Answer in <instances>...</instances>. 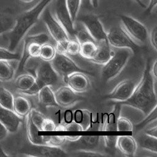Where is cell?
Masks as SVG:
<instances>
[{
  "instance_id": "cell-1",
  "label": "cell",
  "mask_w": 157,
  "mask_h": 157,
  "mask_svg": "<svg viewBox=\"0 0 157 157\" xmlns=\"http://www.w3.org/2000/svg\"><path fill=\"white\" fill-rule=\"evenodd\" d=\"M150 67L148 63L131 97L123 102H119L121 105L137 109L145 115H147L157 105L155 89L156 82L154 81L151 75Z\"/></svg>"
},
{
  "instance_id": "cell-2",
  "label": "cell",
  "mask_w": 157,
  "mask_h": 157,
  "mask_svg": "<svg viewBox=\"0 0 157 157\" xmlns=\"http://www.w3.org/2000/svg\"><path fill=\"white\" fill-rule=\"evenodd\" d=\"M53 0H40L34 7L19 15L12 29L8 32L7 49L14 52L28 31L37 22L44 10Z\"/></svg>"
},
{
  "instance_id": "cell-3",
  "label": "cell",
  "mask_w": 157,
  "mask_h": 157,
  "mask_svg": "<svg viewBox=\"0 0 157 157\" xmlns=\"http://www.w3.org/2000/svg\"><path fill=\"white\" fill-rule=\"evenodd\" d=\"M133 53L129 48H114L112 57L102 67V79L108 82L115 78L127 65Z\"/></svg>"
},
{
  "instance_id": "cell-4",
  "label": "cell",
  "mask_w": 157,
  "mask_h": 157,
  "mask_svg": "<svg viewBox=\"0 0 157 157\" xmlns=\"http://www.w3.org/2000/svg\"><path fill=\"white\" fill-rule=\"evenodd\" d=\"M23 40V52L17 69L18 72L24 70L29 59L39 58L40 47L45 43L50 42V37L46 33H39L25 36Z\"/></svg>"
},
{
  "instance_id": "cell-5",
  "label": "cell",
  "mask_w": 157,
  "mask_h": 157,
  "mask_svg": "<svg viewBox=\"0 0 157 157\" xmlns=\"http://www.w3.org/2000/svg\"><path fill=\"white\" fill-rule=\"evenodd\" d=\"M120 26L130 38L138 45L144 44L148 39V31L146 26L135 18L121 15Z\"/></svg>"
},
{
  "instance_id": "cell-6",
  "label": "cell",
  "mask_w": 157,
  "mask_h": 157,
  "mask_svg": "<svg viewBox=\"0 0 157 157\" xmlns=\"http://www.w3.org/2000/svg\"><path fill=\"white\" fill-rule=\"evenodd\" d=\"M50 62L53 69L63 79L65 77L77 72H81L86 74L93 75L90 71L83 69L78 66L77 64L66 54H61L56 52L54 58Z\"/></svg>"
},
{
  "instance_id": "cell-7",
  "label": "cell",
  "mask_w": 157,
  "mask_h": 157,
  "mask_svg": "<svg viewBox=\"0 0 157 157\" xmlns=\"http://www.w3.org/2000/svg\"><path fill=\"white\" fill-rule=\"evenodd\" d=\"M107 39L109 45L115 48H129L133 52L138 49L139 45L130 38L120 25L112 27L107 31Z\"/></svg>"
},
{
  "instance_id": "cell-8",
  "label": "cell",
  "mask_w": 157,
  "mask_h": 157,
  "mask_svg": "<svg viewBox=\"0 0 157 157\" xmlns=\"http://www.w3.org/2000/svg\"><path fill=\"white\" fill-rule=\"evenodd\" d=\"M78 21L96 43L102 40H107V31L96 15L91 13L83 14L79 17Z\"/></svg>"
},
{
  "instance_id": "cell-9",
  "label": "cell",
  "mask_w": 157,
  "mask_h": 157,
  "mask_svg": "<svg viewBox=\"0 0 157 157\" xmlns=\"http://www.w3.org/2000/svg\"><path fill=\"white\" fill-rule=\"evenodd\" d=\"M34 77L36 80L42 86H54L59 84L61 77L53 69L50 61L41 60L37 64Z\"/></svg>"
},
{
  "instance_id": "cell-10",
  "label": "cell",
  "mask_w": 157,
  "mask_h": 157,
  "mask_svg": "<svg viewBox=\"0 0 157 157\" xmlns=\"http://www.w3.org/2000/svg\"><path fill=\"white\" fill-rule=\"evenodd\" d=\"M41 16L49 35L56 43L61 40L69 39L66 31L55 18L48 6L44 9Z\"/></svg>"
},
{
  "instance_id": "cell-11",
  "label": "cell",
  "mask_w": 157,
  "mask_h": 157,
  "mask_svg": "<svg viewBox=\"0 0 157 157\" xmlns=\"http://www.w3.org/2000/svg\"><path fill=\"white\" fill-rule=\"evenodd\" d=\"M55 18L66 31L70 39H75V23L72 21L65 0H56L54 15Z\"/></svg>"
},
{
  "instance_id": "cell-12",
  "label": "cell",
  "mask_w": 157,
  "mask_h": 157,
  "mask_svg": "<svg viewBox=\"0 0 157 157\" xmlns=\"http://www.w3.org/2000/svg\"><path fill=\"white\" fill-rule=\"evenodd\" d=\"M136 83L131 79H124L118 83L107 95L106 98L116 102H123L128 99L136 86Z\"/></svg>"
},
{
  "instance_id": "cell-13",
  "label": "cell",
  "mask_w": 157,
  "mask_h": 157,
  "mask_svg": "<svg viewBox=\"0 0 157 157\" xmlns=\"http://www.w3.org/2000/svg\"><path fill=\"white\" fill-rule=\"evenodd\" d=\"M56 101L59 106L69 107L83 99V97L75 92L67 85L57 88L54 92Z\"/></svg>"
},
{
  "instance_id": "cell-14",
  "label": "cell",
  "mask_w": 157,
  "mask_h": 157,
  "mask_svg": "<svg viewBox=\"0 0 157 157\" xmlns=\"http://www.w3.org/2000/svg\"><path fill=\"white\" fill-rule=\"evenodd\" d=\"M63 80L66 85L78 93L85 92L90 86L89 78L83 72H74L65 77Z\"/></svg>"
},
{
  "instance_id": "cell-15",
  "label": "cell",
  "mask_w": 157,
  "mask_h": 157,
  "mask_svg": "<svg viewBox=\"0 0 157 157\" xmlns=\"http://www.w3.org/2000/svg\"><path fill=\"white\" fill-rule=\"evenodd\" d=\"M0 121L6 126L9 133H15L22 123V117L13 110L0 105Z\"/></svg>"
},
{
  "instance_id": "cell-16",
  "label": "cell",
  "mask_w": 157,
  "mask_h": 157,
  "mask_svg": "<svg viewBox=\"0 0 157 157\" xmlns=\"http://www.w3.org/2000/svg\"><path fill=\"white\" fill-rule=\"evenodd\" d=\"M100 137L98 135L80 136L76 140L69 141L68 147L74 151L78 150H95L99 146Z\"/></svg>"
},
{
  "instance_id": "cell-17",
  "label": "cell",
  "mask_w": 157,
  "mask_h": 157,
  "mask_svg": "<svg viewBox=\"0 0 157 157\" xmlns=\"http://www.w3.org/2000/svg\"><path fill=\"white\" fill-rule=\"evenodd\" d=\"M33 156L41 157H63L67 156V152L61 147L49 145H33Z\"/></svg>"
},
{
  "instance_id": "cell-18",
  "label": "cell",
  "mask_w": 157,
  "mask_h": 157,
  "mask_svg": "<svg viewBox=\"0 0 157 157\" xmlns=\"http://www.w3.org/2000/svg\"><path fill=\"white\" fill-rule=\"evenodd\" d=\"M113 50L108 43L107 40H102L97 42V50L90 61L95 64L104 65L112 57Z\"/></svg>"
},
{
  "instance_id": "cell-19",
  "label": "cell",
  "mask_w": 157,
  "mask_h": 157,
  "mask_svg": "<svg viewBox=\"0 0 157 157\" xmlns=\"http://www.w3.org/2000/svg\"><path fill=\"white\" fill-rule=\"evenodd\" d=\"M117 148L126 156H134L137 144L136 139L131 136H118Z\"/></svg>"
},
{
  "instance_id": "cell-20",
  "label": "cell",
  "mask_w": 157,
  "mask_h": 157,
  "mask_svg": "<svg viewBox=\"0 0 157 157\" xmlns=\"http://www.w3.org/2000/svg\"><path fill=\"white\" fill-rule=\"evenodd\" d=\"M37 95L39 102L43 107H51L59 106L56 101L55 93L52 86L48 85L43 86Z\"/></svg>"
},
{
  "instance_id": "cell-21",
  "label": "cell",
  "mask_w": 157,
  "mask_h": 157,
  "mask_svg": "<svg viewBox=\"0 0 157 157\" xmlns=\"http://www.w3.org/2000/svg\"><path fill=\"white\" fill-rule=\"evenodd\" d=\"M26 135L29 142L33 145H44L43 136L39 134L40 131L32 121L29 114L26 116Z\"/></svg>"
},
{
  "instance_id": "cell-22",
  "label": "cell",
  "mask_w": 157,
  "mask_h": 157,
  "mask_svg": "<svg viewBox=\"0 0 157 157\" xmlns=\"http://www.w3.org/2000/svg\"><path fill=\"white\" fill-rule=\"evenodd\" d=\"M31 109L30 102L25 97L18 96L14 98L13 110L20 117H25Z\"/></svg>"
},
{
  "instance_id": "cell-23",
  "label": "cell",
  "mask_w": 157,
  "mask_h": 157,
  "mask_svg": "<svg viewBox=\"0 0 157 157\" xmlns=\"http://www.w3.org/2000/svg\"><path fill=\"white\" fill-rule=\"evenodd\" d=\"M136 142L142 149L155 154L157 153V137L149 136L144 132L139 136Z\"/></svg>"
},
{
  "instance_id": "cell-24",
  "label": "cell",
  "mask_w": 157,
  "mask_h": 157,
  "mask_svg": "<svg viewBox=\"0 0 157 157\" xmlns=\"http://www.w3.org/2000/svg\"><path fill=\"white\" fill-rule=\"evenodd\" d=\"M73 120L80 124L83 131H87L91 123V114L86 109L77 110L73 113Z\"/></svg>"
},
{
  "instance_id": "cell-25",
  "label": "cell",
  "mask_w": 157,
  "mask_h": 157,
  "mask_svg": "<svg viewBox=\"0 0 157 157\" xmlns=\"http://www.w3.org/2000/svg\"><path fill=\"white\" fill-rule=\"evenodd\" d=\"M10 61L0 60V81L7 82L12 80L15 75V69Z\"/></svg>"
},
{
  "instance_id": "cell-26",
  "label": "cell",
  "mask_w": 157,
  "mask_h": 157,
  "mask_svg": "<svg viewBox=\"0 0 157 157\" xmlns=\"http://www.w3.org/2000/svg\"><path fill=\"white\" fill-rule=\"evenodd\" d=\"M35 80V77L33 74H22L17 77L15 86L20 91H24L28 90L33 85Z\"/></svg>"
},
{
  "instance_id": "cell-27",
  "label": "cell",
  "mask_w": 157,
  "mask_h": 157,
  "mask_svg": "<svg viewBox=\"0 0 157 157\" xmlns=\"http://www.w3.org/2000/svg\"><path fill=\"white\" fill-rule=\"evenodd\" d=\"M97 50V43L93 40L84 42L80 44L79 55L83 58L90 60Z\"/></svg>"
},
{
  "instance_id": "cell-28",
  "label": "cell",
  "mask_w": 157,
  "mask_h": 157,
  "mask_svg": "<svg viewBox=\"0 0 157 157\" xmlns=\"http://www.w3.org/2000/svg\"><path fill=\"white\" fill-rule=\"evenodd\" d=\"M14 97L12 93L7 88L0 86V105L2 107L13 110Z\"/></svg>"
},
{
  "instance_id": "cell-29",
  "label": "cell",
  "mask_w": 157,
  "mask_h": 157,
  "mask_svg": "<svg viewBox=\"0 0 157 157\" xmlns=\"http://www.w3.org/2000/svg\"><path fill=\"white\" fill-rule=\"evenodd\" d=\"M56 53V52L54 45L50 42L45 43L40 47L39 58L43 61H50L54 58Z\"/></svg>"
},
{
  "instance_id": "cell-30",
  "label": "cell",
  "mask_w": 157,
  "mask_h": 157,
  "mask_svg": "<svg viewBox=\"0 0 157 157\" xmlns=\"http://www.w3.org/2000/svg\"><path fill=\"white\" fill-rule=\"evenodd\" d=\"M72 21L75 23L81 7V0H65Z\"/></svg>"
},
{
  "instance_id": "cell-31",
  "label": "cell",
  "mask_w": 157,
  "mask_h": 157,
  "mask_svg": "<svg viewBox=\"0 0 157 157\" xmlns=\"http://www.w3.org/2000/svg\"><path fill=\"white\" fill-rule=\"evenodd\" d=\"M15 19L7 15H0V35L10 31L14 26Z\"/></svg>"
},
{
  "instance_id": "cell-32",
  "label": "cell",
  "mask_w": 157,
  "mask_h": 157,
  "mask_svg": "<svg viewBox=\"0 0 157 157\" xmlns=\"http://www.w3.org/2000/svg\"><path fill=\"white\" fill-rule=\"evenodd\" d=\"M74 36L75 39L79 42L80 44L88 40L94 41V40L92 38V37L88 33L85 28L82 25V24H81V25L79 26H76L75 25Z\"/></svg>"
},
{
  "instance_id": "cell-33",
  "label": "cell",
  "mask_w": 157,
  "mask_h": 157,
  "mask_svg": "<svg viewBox=\"0 0 157 157\" xmlns=\"http://www.w3.org/2000/svg\"><path fill=\"white\" fill-rule=\"evenodd\" d=\"M44 145H49L54 147H61L65 143L66 139L65 136H43Z\"/></svg>"
},
{
  "instance_id": "cell-34",
  "label": "cell",
  "mask_w": 157,
  "mask_h": 157,
  "mask_svg": "<svg viewBox=\"0 0 157 157\" xmlns=\"http://www.w3.org/2000/svg\"><path fill=\"white\" fill-rule=\"evenodd\" d=\"M156 107H155L152 110H151L147 115H145V117L137 124L136 127L137 130L142 129V128L148 126L156 122Z\"/></svg>"
},
{
  "instance_id": "cell-35",
  "label": "cell",
  "mask_w": 157,
  "mask_h": 157,
  "mask_svg": "<svg viewBox=\"0 0 157 157\" xmlns=\"http://www.w3.org/2000/svg\"><path fill=\"white\" fill-rule=\"evenodd\" d=\"M21 55L18 53L11 52L7 48L0 47V60L8 61H20Z\"/></svg>"
},
{
  "instance_id": "cell-36",
  "label": "cell",
  "mask_w": 157,
  "mask_h": 157,
  "mask_svg": "<svg viewBox=\"0 0 157 157\" xmlns=\"http://www.w3.org/2000/svg\"><path fill=\"white\" fill-rule=\"evenodd\" d=\"M133 130V126L131 121L126 117H118L117 121V131L131 132Z\"/></svg>"
},
{
  "instance_id": "cell-37",
  "label": "cell",
  "mask_w": 157,
  "mask_h": 157,
  "mask_svg": "<svg viewBox=\"0 0 157 157\" xmlns=\"http://www.w3.org/2000/svg\"><path fill=\"white\" fill-rule=\"evenodd\" d=\"M28 114L32 121L34 123V124L37 127V128L40 131L41 124L45 117L43 115L42 113H40L39 111H38L35 109H31Z\"/></svg>"
},
{
  "instance_id": "cell-38",
  "label": "cell",
  "mask_w": 157,
  "mask_h": 157,
  "mask_svg": "<svg viewBox=\"0 0 157 157\" xmlns=\"http://www.w3.org/2000/svg\"><path fill=\"white\" fill-rule=\"evenodd\" d=\"M118 117H116L114 113H111L104 123L102 130L105 131H117V121Z\"/></svg>"
},
{
  "instance_id": "cell-39",
  "label": "cell",
  "mask_w": 157,
  "mask_h": 157,
  "mask_svg": "<svg viewBox=\"0 0 157 157\" xmlns=\"http://www.w3.org/2000/svg\"><path fill=\"white\" fill-rule=\"evenodd\" d=\"M80 44L76 39H70L68 41L67 48H66V55H76L79 54Z\"/></svg>"
},
{
  "instance_id": "cell-40",
  "label": "cell",
  "mask_w": 157,
  "mask_h": 157,
  "mask_svg": "<svg viewBox=\"0 0 157 157\" xmlns=\"http://www.w3.org/2000/svg\"><path fill=\"white\" fill-rule=\"evenodd\" d=\"M74 156L79 157H102L105 156L104 154L95 150H78L74 151Z\"/></svg>"
},
{
  "instance_id": "cell-41",
  "label": "cell",
  "mask_w": 157,
  "mask_h": 157,
  "mask_svg": "<svg viewBox=\"0 0 157 157\" xmlns=\"http://www.w3.org/2000/svg\"><path fill=\"white\" fill-rule=\"evenodd\" d=\"M56 127V124L54 121L48 118H44L42 124L40 131H45V132H52L55 131Z\"/></svg>"
},
{
  "instance_id": "cell-42",
  "label": "cell",
  "mask_w": 157,
  "mask_h": 157,
  "mask_svg": "<svg viewBox=\"0 0 157 157\" xmlns=\"http://www.w3.org/2000/svg\"><path fill=\"white\" fill-rule=\"evenodd\" d=\"M105 146L109 148H117L118 136H102Z\"/></svg>"
},
{
  "instance_id": "cell-43",
  "label": "cell",
  "mask_w": 157,
  "mask_h": 157,
  "mask_svg": "<svg viewBox=\"0 0 157 157\" xmlns=\"http://www.w3.org/2000/svg\"><path fill=\"white\" fill-rule=\"evenodd\" d=\"M43 86L35 80L34 83L33 84V85L27 90L24 91H20V93H22L25 95L28 96H34V95H37L40 89Z\"/></svg>"
},
{
  "instance_id": "cell-44",
  "label": "cell",
  "mask_w": 157,
  "mask_h": 157,
  "mask_svg": "<svg viewBox=\"0 0 157 157\" xmlns=\"http://www.w3.org/2000/svg\"><path fill=\"white\" fill-rule=\"evenodd\" d=\"M65 126V131H83L82 126L78 123L72 120Z\"/></svg>"
},
{
  "instance_id": "cell-45",
  "label": "cell",
  "mask_w": 157,
  "mask_h": 157,
  "mask_svg": "<svg viewBox=\"0 0 157 157\" xmlns=\"http://www.w3.org/2000/svg\"><path fill=\"white\" fill-rule=\"evenodd\" d=\"M156 36H157V28L155 25L148 33V39L150 40L152 48L156 51L157 49V42H156Z\"/></svg>"
},
{
  "instance_id": "cell-46",
  "label": "cell",
  "mask_w": 157,
  "mask_h": 157,
  "mask_svg": "<svg viewBox=\"0 0 157 157\" xmlns=\"http://www.w3.org/2000/svg\"><path fill=\"white\" fill-rule=\"evenodd\" d=\"M69 40V39L61 40L58 42H56L55 46L56 52L57 53H61V54H66V48H67V45Z\"/></svg>"
},
{
  "instance_id": "cell-47",
  "label": "cell",
  "mask_w": 157,
  "mask_h": 157,
  "mask_svg": "<svg viewBox=\"0 0 157 157\" xmlns=\"http://www.w3.org/2000/svg\"><path fill=\"white\" fill-rule=\"evenodd\" d=\"M145 134L155 137H157V126H156V123H155L150 126H148L145 130L144 132Z\"/></svg>"
},
{
  "instance_id": "cell-48",
  "label": "cell",
  "mask_w": 157,
  "mask_h": 157,
  "mask_svg": "<svg viewBox=\"0 0 157 157\" xmlns=\"http://www.w3.org/2000/svg\"><path fill=\"white\" fill-rule=\"evenodd\" d=\"M150 72L151 74V75L154 80V81L156 82V78H157V61L155 59L154 62L152 64V66L150 67Z\"/></svg>"
},
{
  "instance_id": "cell-49",
  "label": "cell",
  "mask_w": 157,
  "mask_h": 157,
  "mask_svg": "<svg viewBox=\"0 0 157 157\" xmlns=\"http://www.w3.org/2000/svg\"><path fill=\"white\" fill-rule=\"evenodd\" d=\"M9 131L6 126L0 121V140L5 139L9 134Z\"/></svg>"
},
{
  "instance_id": "cell-50",
  "label": "cell",
  "mask_w": 157,
  "mask_h": 157,
  "mask_svg": "<svg viewBox=\"0 0 157 157\" xmlns=\"http://www.w3.org/2000/svg\"><path fill=\"white\" fill-rule=\"evenodd\" d=\"M156 0H149L148 3V6H147L145 13H149L151 12L155 8H156Z\"/></svg>"
},
{
  "instance_id": "cell-51",
  "label": "cell",
  "mask_w": 157,
  "mask_h": 157,
  "mask_svg": "<svg viewBox=\"0 0 157 157\" xmlns=\"http://www.w3.org/2000/svg\"><path fill=\"white\" fill-rule=\"evenodd\" d=\"M64 121L66 123L72 121L73 120V112L70 110H67L64 112Z\"/></svg>"
},
{
  "instance_id": "cell-52",
  "label": "cell",
  "mask_w": 157,
  "mask_h": 157,
  "mask_svg": "<svg viewBox=\"0 0 157 157\" xmlns=\"http://www.w3.org/2000/svg\"><path fill=\"white\" fill-rule=\"evenodd\" d=\"M93 0H81V7L83 6L84 7H92L93 4H92Z\"/></svg>"
},
{
  "instance_id": "cell-53",
  "label": "cell",
  "mask_w": 157,
  "mask_h": 157,
  "mask_svg": "<svg viewBox=\"0 0 157 157\" xmlns=\"http://www.w3.org/2000/svg\"><path fill=\"white\" fill-rule=\"evenodd\" d=\"M80 136H72V135H68V136H65L66 139L69 141H74L76 140Z\"/></svg>"
},
{
  "instance_id": "cell-54",
  "label": "cell",
  "mask_w": 157,
  "mask_h": 157,
  "mask_svg": "<svg viewBox=\"0 0 157 157\" xmlns=\"http://www.w3.org/2000/svg\"><path fill=\"white\" fill-rule=\"evenodd\" d=\"M55 131H65V126L64 124L56 125Z\"/></svg>"
},
{
  "instance_id": "cell-55",
  "label": "cell",
  "mask_w": 157,
  "mask_h": 157,
  "mask_svg": "<svg viewBox=\"0 0 157 157\" xmlns=\"http://www.w3.org/2000/svg\"><path fill=\"white\" fill-rule=\"evenodd\" d=\"M98 2L99 0H93L92 1V4H93V7H96L98 6Z\"/></svg>"
},
{
  "instance_id": "cell-56",
  "label": "cell",
  "mask_w": 157,
  "mask_h": 157,
  "mask_svg": "<svg viewBox=\"0 0 157 157\" xmlns=\"http://www.w3.org/2000/svg\"><path fill=\"white\" fill-rule=\"evenodd\" d=\"M136 2H137L141 7H145V6L144 4V3L142 2V0H134Z\"/></svg>"
},
{
  "instance_id": "cell-57",
  "label": "cell",
  "mask_w": 157,
  "mask_h": 157,
  "mask_svg": "<svg viewBox=\"0 0 157 157\" xmlns=\"http://www.w3.org/2000/svg\"><path fill=\"white\" fill-rule=\"evenodd\" d=\"M20 1L23 3H30L34 0H20Z\"/></svg>"
},
{
  "instance_id": "cell-58",
  "label": "cell",
  "mask_w": 157,
  "mask_h": 157,
  "mask_svg": "<svg viewBox=\"0 0 157 157\" xmlns=\"http://www.w3.org/2000/svg\"><path fill=\"white\" fill-rule=\"evenodd\" d=\"M0 153H1V156H7V155H5V154L4 155V154H3L2 150L1 148H0Z\"/></svg>"
}]
</instances>
